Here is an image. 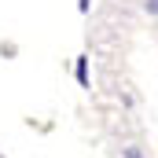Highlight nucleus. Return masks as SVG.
I'll return each instance as SVG.
<instances>
[{
  "mask_svg": "<svg viewBox=\"0 0 158 158\" xmlns=\"http://www.w3.org/2000/svg\"><path fill=\"white\" fill-rule=\"evenodd\" d=\"M77 81H81V85H88V70H85V59L77 63Z\"/></svg>",
  "mask_w": 158,
  "mask_h": 158,
  "instance_id": "obj_1",
  "label": "nucleus"
},
{
  "mask_svg": "<svg viewBox=\"0 0 158 158\" xmlns=\"http://www.w3.org/2000/svg\"><path fill=\"white\" fill-rule=\"evenodd\" d=\"M147 11H158V0H147Z\"/></svg>",
  "mask_w": 158,
  "mask_h": 158,
  "instance_id": "obj_2",
  "label": "nucleus"
}]
</instances>
